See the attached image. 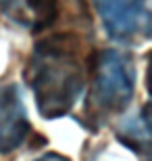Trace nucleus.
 I'll return each mask as SVG.
<instances>
[{
	"label": "nucleus",
	"mask_w": 152,
	"mask_h": 161,
	"mask_svg": "<svg viewBox=\"0 0 152 161\" xmlns=\"http://www.w3.org/2000/svg\"><path fill=\"white\" fill-rule=\"evenodd\" d=\"M23 75L44 119L67 115L88 84L81 38L71 31H59L40 40L31 50Z\"/></svg>",
	"instance_id": "f257e3e1"
},
{
	"label": "nucleus",
	"mask_w": 152,
	"mask_h": 161,
	"mask_svg": "<svg viewBox=\"0 0 152 161\" xmlns=\"http://www.w3.org/2000/svg\"><path fill=\"white\" fill-rule=\"evenodd\" d=\"M135 65L131 57L117 48L98 50L88 63L90 90L83 103L88 125H102L108 117L123 113L134 101Z\"/></svg>",
	"instance_id": "f03ea898"
},
{
	"label": "nucleus",
	"mask_w": 152,
	"mask_h": 161,
	"mask_svg": "<svg viewBox=\"0 0 152 161\" xmlns=\"http://www.w3.org/2000/svg\"><path fill=\"white\" fill-rule=\"evenodd\" d=\"M104 31L115 42H135L148 36L150 11L148 0H92Z\"/></svg>",
	"instance_id": "7ed1b4c3"
},
{
	"label": "nucleus",
	"mask_w": 152,
	"mask_h": 161,
	"mask_svg": "<svg viewBox=\"0 0 152 161\" xmlns=\"http://www.w3.org/2000/svg\"><path fill=\"white\" fill-rule=\"evenodd\" d=\"M31 132L21 88L17 82H0V155L23 147Z\"/></svg>",
	"instance_id": "20e7f679"
},
{
	"label": "nucleus",
	"mask_w": 152,
	"mask_h": 161,
	"mask_svg": "<svg viewBox=\"0 0 152 161\" xmlns=\"http://www.w3.org/2000/svg\"><path fill=\"white\" fill-rule=\"evenodd\" d=\"M117 136L123 140V144L134 147L138 153H148L150 147V125H148V111L144 109L140 115H134L131 119H127L121 128V134L117 132Z\"/></svg>",
	"instance_id": "39448f33"
},
{
	"label": "nucleus",
	"mask_w": 152,
	"mask_h": 161,
	"mask_svg": "<svg viewBox=\"0 0 152 161\" xmlns=\"http://www.w3.org/2000/svg\"><path fill=\"white\" fill-rule=\"evenodd\" d=\"M60 11V0H23V13L35 31L50 27Z\"/></svg>",
	"instance_id": "423d86ee"
},
{
	"label": "nucleus",
	"mask_w": 152,
	"mask_h": 161,
	"mask_svg": "<svg viewBox=\"0 0 152 161\" xmlns=\"http://www.w3.org/2000/svg\"><path fill=\"white\" fill-rule=\"evenodd\" d=\"M35 161H69L65 155H59V153H46V155H42L40 159Z\"/></svg>",
	"instance_id": "0eeeda50"
},
{
	"label": "nucleus",
	"mask_w": 152,
	"mask_h": 161,
	"mask_svg": "<svg viewBox=\"0 0 152 161\" xmlns=\"http://www.w3.org/2000/svg\"><path fill=\"white\" fill-rule=\"evenodd\" d=\"M8 2H13V0H0V4H8Z\"/></svg>",
	"instance_id": "6e6552de"
}]
</instances>
